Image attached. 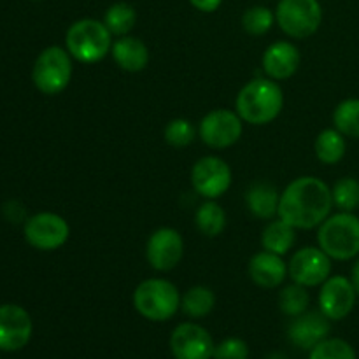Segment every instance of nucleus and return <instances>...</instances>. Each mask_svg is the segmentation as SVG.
<instances>
[{
  "label": "nucleus",
  "instance_id": "f257e3e1",
  "mask_svg": "<svg viewBox=\"0 0 359 359\" xmlns=\"http://www.w3.org/2000/svg\"><path fill=\"white\" fill-rule=\"evenodd\" d=\"M332 209V188L314 175L297 177L280 193L279 217L294 230L319 228Z\"/></svg>",
  "mask_w": 359,
  "mask_h": 359
},
{
  "label": "nucleus",
  "instance_id": "f03ea898",
  "mask_svg": "<svg viewBox=\"0 0 359 359\" xmlns=\"http://www.w3.org/2000/svg\"><path fill=\"white\" fill-rule=\"evenodd\" d=\"M284 107V93L279 83L270 77L249 81L237 95L235 111L242 121L252 126H263L276 121Z\"/></svg>",
  "mask_w": 359,
  "mask_h": 359
},
{
  "label": "nucleus",
  "instance_id": "7ed1b4c3",
  "mask_svg": "<svg viewBox=\"0 0 359 359\" xmlns=\"http://www.w3.org/2000/svg\"><path fill=\"white\" fill-rule=\"evenodd\" d=\"M112 34L104 21L83 18L74 21L65 34V48L81 63H98L111 53Z\"/></svg>",
  "mask_w": 359,
  "mask_h": 359
},
{
  "label": "nucleus",
  "instance_id": "20e7f679",
  "mask_svg": "<svg viewBox=\"0 0 359 359\" xmlns=\"http://www.w3.org/2000/svg\"><path fill=\"white\" fill-rule=\"evenodd\" d=\"M318 245L337 262L359 255V217L354 212L330 214L318 230Z\"/></svg>",
  "mask_w": 359,
  "mask_h": 359
},
{
  "label": "nucleus",
  "instance_id": "39448f33",
  "mask_svg": "<svg viewBox=\"0 0 359 359\" xmlns=\"http://www.w3.org/2000/svg\"><path fill=\"white\" fill-rule=\"evenodd\" d=\"M133 307L144 319L163 323L174 318L181 309V293L170 280L153 277L146 279L133 291Z\"/></svg>",
  "mask_w": 359,
  "mask_h": 359
},
{
  "label": "nucleus",
  "instance_id": "423d86ee",
  "mask_svg": "<svg viewBox=\"0 0 359 359\" xmlns=\"http://www.w3.org/2000/svg\"><path fill=\"white\" fill-rule=\"evenodd\" d=\"M72 60L67 48L49 46L42 49L32 69V81L35 88L48 97H55L65 91L72 81Z\"/></svg>",
  "mask_w": 359,
  "mask_h": 359
},
{
  "label": "nucleus",
  "instance_id": "0eeeda50",
  "mask_svg": "<svg viewBox=\"0 0 359 359\" xmlns=\"http://www.w3.org/2000/svg\"><path fill=\"white\" fill-rule=\"evenodd\" d=\"M276 21L291 39H309L323 23V7L319 0H279Z\"/></svg>",
  "mask_w": 359,
  "mask_h": 359
},
{
  "label": "nucleus",
  "instance_id": "6e6552de",
  "mask_svg": "<svg viewBox=\"0 0 359 359\" xmlns=\"http://www.w3.org/2000/svg\"><path fill=\"white\" fill-rule=\"evenodd\" d=\"M244 133V121L237 111L214 109L207 112L198 125V137L210 149H226L235 146Z\"/></svg>",
  "mask_w": 359,
  "mask_h": 359
},
{
  "label": "nucleus",
  "instance_id": "1a4fd4ad",
  "mask_svg": "<svg viewBox=\"0 0 359 359\" xmlns=\"http://www.w3.org/2000/svg\"><path fill=\"white\" fill-rule=\"evenodd\" d=\"M25 241L39 251H56L70 237V226L65 217L55 212H39L28 217L23 226Z\"/></svg>",
  "mask_w": 359,
  "mask_h": 359
},
{
  "label": "nucleus",
  "instance_id": "9d476101",
  "mask_svg": "<svg viewBox=\"0 0 359 359\" xmlns=\"http://www.w3.org/2000/svg\"><path fill=\"white\" fill-rule=\"evenodd\" d=\"M287 276L300 286L318 287L332 276V258L321 248H302L287 262Z\"/></svg>",
  "mask_w": 359,
  "mask_h": 359
},
{
  "label": "nucleus",
  "instance_id": "9b49d317",
  "mask_svg": "<svg viewBox=\"0 0 359 359\" xmlns=\"http://www.w3.org/2000/svg\"><path fill=\"white\" fill-rule=\"evenodd\" d=\"M191 184L205 200H217L231 186L230 165L219 156L200 158L191 168Z\"/></svg>",
  "mask_w": 359,
  "mask_h": 359
},
{
  "label": "nucleus",
  "instance_id": "f8f14e48",
  "mask_svg": "<svg viewBox=\"0 0 359 359\" xmlns=\"http://www.w3.org/2000/svg\"><path fill=\"white\" fill-rule=\"evenodd\" d=\"M184 256V238L175 228H158L146 244V259L156 272H170Z\"/></svg>",
  "mask_w": 359,
  "mask_h": 359
},
{
  "label": "nucleus",
  "instance_id": "ddd939ff",
  "mask_svg": "<svg viewBox=\"0 0 359 359\" xmlns=\"http://www.w3.org/2000/svg\"><path fill=\"white\" fill-rule=\"evenodd\" d=\"M356 290L349 277L330 276L321 284L319 291V311L330 319V321H342L353 312L356 305Z\"/></svg>",
  "mask_w": 359,
  "mask_h": 359
},
{
  "label": "nucleus",
  "instance_id": "4468645a",
  "mask_svg": "<svg viewBox=\"0 0 359 359\" xmlns=\"http://www.w3.org/2000/svg\"><path fill=\"white\" fill-rule=\"evenodd\" d=\"M212 337L196 323H181L170 335V351L175 359H212Z\"/></svg>",
  "mask_w": 359,
  "mask_h": 359
},
{
  "label": "nucleus",
  "instance_id": "2eb2a0df",
  "mask_svg": "<svg viewBox=\"0 0 359 359\" xmlns=\"http://www.w3.org/2000/svg\"><path fill=\"white\" fill-rule=\"evenodd\" d=\"M34 323L30 314L16 304L0 305V351L14 353L30 342Z\"/></svg>",
  "mask_w": 359,
  "mask_h": 359
},
{
  "label": "nucleus",
  "instance_id": "dca6fc26",
  "mask_svg": "<svg viewBox=\"0 0 359 359\" xmlns=\"http://www.w3.org/2000/svg\"><path fill=\"white\" fill-rule=\"evenodd\" d=\"M330 330V319L321 311H307L298 318H293L287 326V339L298 349L311 351L319 342L328 339Z\"/></svg>",
  "mask_w": 359,
  "mask_h": 359
},
{
  "label": "nucleus",
  "instance_id": "f3484780",
  "mask_svg": "<svg viewBox=\"0 0 359 359\" xmlns=\"http://www.w3.org/2000/svg\"><path fill=\"white\" fill-rule=\"evenodd\" d=\"M302 56L297 46L290 41H277L265 49L262 69L273 81H286L297 74Z\"/></svg>",
  "mask_w": 359,
  "mask_h": 359
},
{
  "label": "nucleus",
  "instance_id": "a211bd4d",
  "mask_svg": "<svg viewBox=\"0 0 359 359\" xmlns=\"http://www.w3.org/2000/svg\"><path fill=\"white\" fill-rule=\"evenodd\" d=\"M248 272L256 286L276 290L287 277V263L284 262L283 256L263 249L249 259Z\"/></svg>",
  "mask_w": 359,
  "mask_h": 359
},
{
  "label": "nucleus",
  "instance_id": "6ab92c4d",
  "mask_svg": "<svg viewBox=\"0 0 359 359\" xmlns=\"http://www.w3.org/2000/svg\"><path fill=\"white\" fill-rule=\"evenodd\" d=\"M111 56L119 69L130 74L142 72L149 65L151 60L149 48L146 46V42L139 37H133V35L116 39L112 42Z\"/></svg>",
  "mask_w": 359,
  "mask_h": 359
},
{
  "label": "nucleus",
  "instance_id": "aec40b11",
  "mask_svg": "<svg viewBox=\"0 0 359 359\" xmlns=\"http://www.w3.org/2000/svg\"><path fill=\"white\" fill-rule=\"evenodd\" d=\"M245 207L252 216L258 219L272 221L276 216H279V202H280V193L270 182L262 181L255 182L245 189Z\"/></svg>",
  "mask_w": 359,
  "mask_h": 359
},
{
  "label": "nucleus",
  "instance_id": "412c9836",
  "mask_svg": "<svg viewBox=\"0 0 359 359\" xmlns=\"http://www.w3.org/2000/svg\"><path fill=\"white\" fill-rule=\"evenodd\" d=\"M294 241H297V230L290 223L280 219L279 216L277 219L270 221L262 233V248L279 256L290 252V249L294 245Z\"/></svg>",
  "mask_w": 359,
  "mask_h": 359
},
{
  "label": "nucleus",
  "instance_id": "4be33fe9",
  "mask_svg": "<svg viewBox=\"0 0 359 359\" xmlns=\"http://www.w3.org/2000/svg\"><path fill=\"white\" fill-rule=\"evenodd\" d=\"M316 156L321 163L325 165H335L342 161L346 156L347 142L346 137L339 132L337 128H326L316 137L314 142Z\"/></svg>",
  "mask_w": 359,
  "mask_h": 359
},
{
  "label": "nucleus",
  "instance_id": "5701e85b",
  "mask_svg": "<svg viewBox=\"0 0 359 359\" xmlns=\"http://www.w3.org/2000/svg\"><path fill=\"white\" fill-rule=\"evenodd\" d=\"M195 224L200 233L205 237H219L226 228V212L216 200H205L196 209Z\"/></svg>",
  "mask_w": 359,
  "mask_h": 359
},
{
  "label": "nucleus",
  "instance_id": "b1692460",
  "mask_svg": "<svg viewBox=\"0 0 359 359\" xmlns=\"http://www.w3.org/2000/svg\"><path fill=\"white\" fill-rule=\"evenodd\" d=\"M216 307V294L207 286H193L181 297V309L188 318H207Z\"/></svg>",
  "mask_w": 359,
  "mask_h": 359
},
{
  "label": "nucleus",
  "instance_id": "393cba45",
  "mask_svg": "<svg viewBox=\"0 0 359 359\" xmlns=\"http://www.w3.org/2000/svg\"><path fill=\"white\" fill-rule=\"evenodd\" d=\"M104 23L112 35L125 37L137 25V11L128 2H116L107 7L104 14Z\"/></svg>",
  "mask_w": 359,
  "mask_h": 359
},
{
  "label": "nucleus",
  "instance_id": "a878e982",
  "mask_svg": "<svg viewBox=\"0 0 359 359\" xmlns=\"http://www.w3.org/2000/svg\"><path fill=\"white\" fill-rule=\"evenodd\" d=\"M333 126L344 137L359 139V98H347L333 112Z\"/></svg>",
  "mask_w": 359,
  "mask_h": 359
},
{
  "label": "nucleus",
  "instance_id": "bb28decb",
  "mask_svg": "<svg viewBox=\"0 0 359 359\" xmlns=\"http://www.w3.org/2000/svg\"><path fill=\"white\" fill-rule=\"evenodd\" d=\"M309 305H311V294H309L307 287L300 286V284L293 283L279 293V309L290 318H298L307 312Z\"/></svg>",
  "mask_w": 359,
  "mask_h": 359
},
{
  "label": "nucleus",
  "instance_id": "cd10ccee",
  "mask_svg": "<svg viewBox=\"0 0 359 359\" xmlns=\"http://www.w3.org/2000/svg\"><path fill=\"white\" fill-rule=\"evenodd\" d=\"M333 205L342 212L359 209V181L356 177H342L332 188Z\"/></svg>",
  "mask_w": 359,
  "mask_h": 359
},
{
  "label": "nucleus",
  "instance_id": "c85d7f7f",
  "mask_svg": "<svg viewBox=\"0 0 359 359\" xmlns=\"http://www.w3.org/2000/svg\"><path fill=\"white\" fill-rule=\"evenodd\" d=\"M273 23H276V13L265 6L249 7L242 14V28L249 35H255V37H262V35L269 34L272 30Z\"/></svg>",
  "mask_w": 359,
  "mask_h": 359
},
{
  "label": "nucleus",
  "instance_id": "c756f323",
  "mask_svg": "<svg viewBox=\"0 0 359 359\" xmlns=\"http://www.w3.org/2000/svg\"><path fill=\"white\" fill-rule=\"evenodd\" d=\"M196 133L198 132H196L195 125L186 118L172 119L170 123H167L163 130L165 142L170 144L172 147H177V149L191 146L196 139Z\"/></svg>",
  "mask_w": 359,
  "mask_h": 359
},
{
  "label": "nucleus",
  "instance_id": "7c9ffc66",
  "mask_svg": "<svg viewBox=\"0 0 359 359\" xmlns=\"http://www.w3.org/2000/svg\"><path fill=\"white\" fill-rule=\"evenodd\" d=\"M309 359H358L356 351L349 342L342 339H325L314 349H311Z\"/></svg>",
  "mask_w": 359,
  "mask_h": 359
},
{
  "label": "nucleus",
  "instance_id": "2f4dec72",
  "mask_svg": "<svg viewBox=\"0 0 359 359\" xmlns=\"http://www.w3.org/2000/svg\"><path fill=\"white\" fill-rule=\"evenodd\" d=\"M212 359H249V346L242 339L230 337L214 347Z\"/></svg>",
  "mask_w": 359,
  "mask_h": 359
},
{
  "label": "nucleus",
  "instance_id": "473e14b6",
  "mask_svg": "<svg viewBox=\"0 0 359 359\" xmlns=\"http://www.w3.org/2000/svg\"><path fill=\"white\" fill-rule=\"evenodd\" d=\"M189 4L200 13H216L223 0H189Z\"/></svg>",
  "mask_w": 359,
  "mask_h": 359
},
{
  "label": "nucleus",
  "instance_id": "72a5a7b5",
  "mask_svg": "<svg viewBox=\"0 0 359 359\" xmlns=\"http://www.w3.org/2000/svg\"><path fill=\"white\" fill-rule=\"evenodd\" d=\"M351 283H353L354 290H356V294L359 297V259L353 265V270H351Z\"/></svg>",
  "mask_w": 359,
  "mask_h": 359
},
{
  "label": "nucleus",
  "instance_id": "f704fd0d",
  "mask_svg": "<svg viewBox=\"0 0 359 359\" xmlns=\"http://www.w3.org/2000/svg\"><path fill=\"white\" fill-rule=\"evenodd\" d=\"M34 2H42V0H34Z\"/></svg>",
  "mask_w": 359,
  "mask_h": 359
}]
</instances>
